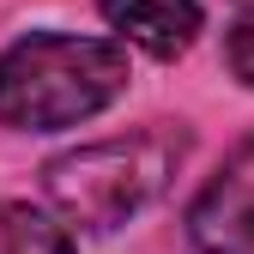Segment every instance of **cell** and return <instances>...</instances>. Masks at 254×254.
Here are the masks:
<instances>
[{
    "label": "cell",
    "instance_id": "obj_1",
    "mask_svg": "<svg viewBox=\"0 0 254 254\" xmlns=\"http://www.w3.org/2000/svg\"><path fill=\"white\" fill-rule=\"evenodd\" d=\"M127 91V49L103 37H24L0 55V121L24 133L79 127Z\"/></svg>",
    "mask_w": 254,
    "mask_h": 254
},
{
    "label": "cell",
    "instance_id": "obj_2",
    "mask_svg": "<svg viewBox=\"0 0 254 254\" xmlns=\"http://www.w3.org/2000/svg\"><path fill=\"white\" fill-rule=\"evenodd\" d=\"M182 151H188V139L170 133V127L97 139V145H79L67 157H55L43 170V188H49V200L67 224L103 236V230L127 224L133 212H145L164 194L176 164H182Z\"/></svg>",
    "mask_w": 254,
    "mask_h": 254
},
{
    "label": "cell",
    "instance_id": "obj_3",
    "mask_svg": "<svg viewBox=\"0 0 254 254\" xmlns=\"http://www.w3.org/2000/svg\"><path fill=\"white\" fill-rule=\"evenodd\" d=\"M188 242L200 254H254V139L236 145L188 206Z\"/></svg>",
    "mask_w": 254,
    "mask_h": 254
},
{
    "label": "cell",
    "instance_id": "obj_4",
    "mask_svg": "<svg viewBox=\"0 0 254 254\" xmlns=\"http://www.w3.org/2000/svg\"><path fill=\"white\" fill-rule=\"evenodd\" d=\"M103 18L157 61L188 55L200 37V0H103Z\"/></svg>",
    "mask_w": 254,
    "mask_h": 254
},
{
    "label": "cell",
    "instance_id": "obj_5",
    "mask_svg": "<svg viewBox=\"0 0 254 254\" xmlns=\"http://www.w3.org/2000/svg\"><path fill=\"white\" fill-rule=\"evenodd\" d=\"M0 254H73V236L43 206L0 200Z\"/></svg>",
    "mask_w": 254,
    "mask_h": 254
},
{
    "label": "cell",
    "instance_id": "obj_6",
    "mask_svg": "<svg viewBox=\"0 0 254 254\" xmlns=\"http://www.w3.org/2000/svg\"><path fill=\"white\" fill-rule=\"evenodd\" d=\"M224 55H230V73L242 85H254V6H236L230 37H224Z\"/></svg>",
    "mask_w": 254,
    "mask_h": 254
},
{
    "label": "cell",
    "instance_id": "obj_7",
    "mask_svg": "<svg viewBox=\"0 0 254 254\" xmlns=\"http://www.w3.org/2000/svg\"><path fill=\"white\" fill-rule=\"evenodd\" d=\"M230 6H254V0H230Z\"/></svg>",
    "mask_w": 254,
    "mask_h": 254
}]
</instances>
